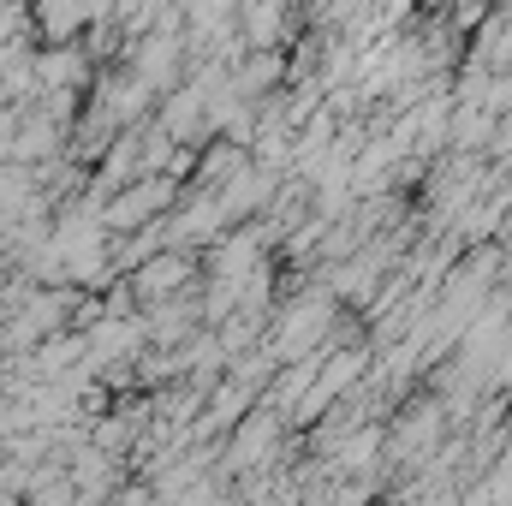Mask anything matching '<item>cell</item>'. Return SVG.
Segmentation results:
<instances>
[{
	"mask_svg": "<svg viewBox=\"0 0 512 506\" xmlns=\"http://www.w3.org/2000/svg\"><path fill=\"white\" fill-rule=\"evenodd\" d=\"M161 203H167V185L149 179L143 191H131V197H120V203L108 209V221H114V227H137V215H149V209H161Z\"/></svg>",
	"mask_w": 512,
	"mask_h": 506,
	"instance_id": "1",
	"label": "cell"
},
{
	"mask_svg": "<svg viewBox=\"0 0 512 506\" xmlns=\"http://www.w3.org/2000/svg\"><path fill=\"white\" fill-rule=\"evenodd\" d=\"M179 280H185V262H179V256H155V262L137 274L143 292H167V286H179Z\"/></svg>",
	"mask_w": 512,
	"mask_h": 506,
	"instance_id": "2",
	"label": "cell"
}]
</instances>
